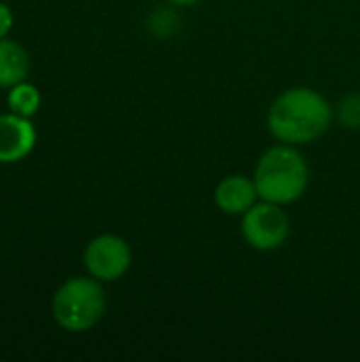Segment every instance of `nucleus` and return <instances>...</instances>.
Segmentation results:
<instances>
[{
	"label": "nucleus",
	"instance_id": "1a4fd4ad",
	"mask_svg": "<svg viewBox=\"0 0 360 362\" xmlns=\"http://www.w3.org/2000/svg\"><path fill=\"white\" fill-rule=\"evenodd\" d=\"M6 102H8L11 112H17V115L30 119L40 108V91L32 83L21 81V83H17V85L11 87Z\"/></svg>",
	"mask_w": 360,
	"mask_h": 362
},
{
	"label": "nucleus",
	"instance_id": "423d86ee",
	"mask_svg": "<svg viewBox=\"0 0 360 362\" xmlns=\"http://www.w3.org/2000/svg\"><path fill=\"white\" fill-rule=\"evenodd\" d=\"M36 146V129L28 117L0 115V163H17Z\"/></svg>",
	"mask_w": 360,
	"mask_h": 362
},
{
	"label": "nucleus",
	"instance_id": "0eeeda50",
	"mask_svg": "<svg viewBox=\"0 0 360 362\" xmlns=\"http://www.w3.org/2000/svg\"><path fill=\"white\" fill-rule=\"evenodd\" d=\"M212 199H214V206L223 214L242 216L259 202V193H257V185H255L252 176L229 174L216 182Z\"/></svg>",
	"mask_w": 360,
	"mask_h": 362
},
{
	"label": "nucleus",
	"instance_id": "7ed1b4c3",
	"mask_svg": "<svg viewBox=\"0 0 360 362\" xmlns=\"http://www.w3.org/2000/svg\"><path fill=\"white\" fill-rule=\"evenodd\" d=\"M106 312V295L102 282L91 276L66 280L53 295L51 314L66 333L91 331Z\"/></svg>",
	"mask_w": 360,
	"mask_h": 362
},
{
	"label": "nucleus",
	"instance_id": "f257e3e1",
	"mask_svg": "<svg viewBox=\"0 0 360 362\" xmlns=\"http://www.w3.org/2000/svg\"><path fill=\"white\" fill-rule=\"evenodd\" d=\"M333 123V106L312 87L284 89L267 108V132L284 144L303 146L320 140Z\"/></svg>",
	"mask_w": 360,
	"mask_h": 362
},
{
	"label": "nucleus",
	"instance_id": "6e6552de",
	"mask_svg": "<svg viewBox=\"0 0 360 362\" xmlns=\"http://www.w3.org/2000/svg\"><path fill=\"white\" fill-rule=\"evenodd\" d=\"M30 72V55L28 51L8 38L0 40V87H13L25 81Z\"/></svg>",
	"mask_w": 360,
	"mask_h": 362
},
{
	"label": "nucleus",
	"instance_id": "9b49d317",
	"mask_svg": "<svg viewBox=\"0 0 360 362\" xmlns=\"http://www.w3.org/2000/svg\"><path fill=\"white\" fill-rule=\"evenodd\" d=\"M13 11L11 6H6L4 2H0V40L8 36V32L13 30Z\"/></svg>",
	"mask_w": 360,
	"mask_h": 362
},
{
	"label": "nucleus",
	"instance_id": "20e7f679",
	"mask_svg": "<svg viewBox=\"0 0 360 362\" xmlns=\"http://www.w3.org/2000/svg\"><path fill=\"white\" fill-rule=\"evenodd\" d=\"M242 238L244 242L259 252H274L282 248L291 235V216L284 206L259 199L242 216Z\"/></svg>",
	"mask_w": 360,
	"mask_h": 362
},
{
	"label": "nucleus",
	"instance_id": "f8f14e48",
	"mask_svg": "<svg viewBox=\"0 0 360 362\" xmlns=\"http://www.w3.org/2000/svg\"><path fill=\"white\" fill-rule=\"evenodd\" d=\"M168 4H172V6H193V4H197L199 0H166Z\"/></svg>",
	"mask_w": 360,
	"mask_h": 362
},
{
	"label": "nucleus",
	"instance_id": "f03ea898",
	"mask_svg": "<svg viewBox=\"0 0 360 362\" xmlns=\"http://www.w3.org/2000/svg\"><path fill=\"white\" fill-rule=\"evenodd\" d=\"M252 180L257 185L259 199L291 206L306 195L310 185V168L299 146L278 142L259 155Z\"/></svg>",
	"mask_w": 360,
	"mask_h": 362
},
{
	"label": "nucleus",
	"instance_id": "39448f33",
	"mask_svg": "<svg viewBox=\"0 0 360 362\" xmlns=\"http://www.w3.org/2000/svg\"><path fill=\"white\" fill-rule=\"evenodd\" d=\"M83 265L87 274L102 284L117 282L132 267V248L121 235L102 233L85 246Z\"/></svg>",
	"mask_w": 360,
	"mask_h": 362
},
{
	"label": "nucleus",
	"instance_id": "9d476101",
	"mask_svg": "<svg viewBox=\"0 0 360 362\" xmlns=\"http://www.w3.org/2000/svg\"><path fill=\"white\" fill-rule=\"evenodd\" d=\"M342 119L348 127H360V98L352 95L344 102L342 108Z\"/></svg>",
	"mask_w": 360,
	"mask_h": 362
}]
</instances>
